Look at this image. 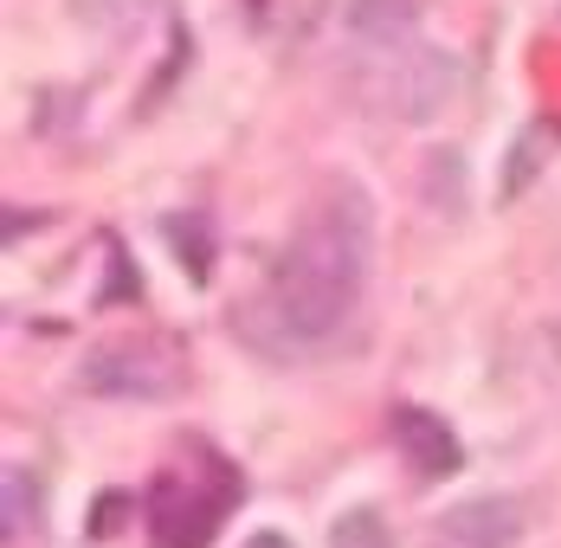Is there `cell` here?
Listing matches in <instances>:
<instances>
[{
	"label": "cell",
	"mask_w": 561,
	"mask_h": 548,
	"mask_svg": "<svg viewBox=\"0 0 561 548\" xmlns=\"http://www.w3.org/2000/svg\"><path fill=\"white\" fill-rule=\"evenodd\" d=\"M33 529H39V478L26 465H7L0 471V536L13 548V543H26Z\"/></svg>",
	"instance_id": "8"
},
{
	"label": "cell",
	"mask_w": 561,
	"mask_h": 548,
	"mask_svg": "<svg viewBox=\"0 0 561 548\" xmlns=\"http://www.w3.org/2000/svg\"><path fill=\"white\" fill-rule=\"evenodd\" d=\"M239 548H297L290 536H278V529H259V536H245Z\"/></svg>",
	"instance_id": "11"
},
{
	"label": "cell",
	"mask_w": 561,
	"mask_h": 548,
	"mask_svg": "<svg viewBox=\"0 0 561 548\" xmlns=\"http://www.w3.org/2000/svg\"><path fill=\"white\" fill-rule=\"evenodd\" d=\"M375 265V207L355 181H330L278 252L272 277L239 304V335L272 355V362H304L323 342H336Z\"/></svg>",
	"instance_id": "1"
},
{
	"label": "cell",
	"mask_w": 561,
	"mask_h": 548,
	"mask_svg": "<svg viewBox=\"0 0 561 548\" xmlns=\"http://www.w3.org/2000/svg\"><path fill=\"white\" fill-rule=\"evenodd\" d=\"M529 529V503L523 496H465V503H451L446 516L433 523V536L426 548H510L516 536Z\"/></svg>",
	"instance_id": "5"
},
{
	"label": "cell",
	"mask_w": 561,
	"mask_h": 548,
	"mask_svg": "<svg viewBox=\"0 0 561 548\" xmlns=\"http://www.w3.org/2000/svg\"><path fill=\"white\" fill-rule=\"evenodd\" d=\"M232 496H239V478L226 471L220 458L162 471V484H156V543L162 548H207Z\"/></svg>",
	"instance_id": "4"
},
{
	"label": "cell",
	"mask_w": 561,
	"mask_h": 548,
	"mask_svg": "<svg viewBox=\"0 0 561 548\" xmlns=\"http://www.w3.org/2000/svg\"><path fill=\"white\" fill-rule=\"evenodd\" d=\"M556 349H561V323H556Z\"/></svg>",
	"instance_id": "12"
},
{
	"label": "cell",
	"mask_w": 561,
	"mask_h": 548,
	"mask_svg": "<svg viewBox=\"0 0 561 548\" xmlns=\"http://www.w3.org/2000/svg\"><path fill=\"white\" fill-rule=\"evenodd\" d=\"M393 445L407 452V465L420 471V478H451L458 471V438L439 413H426V407H393Z\"/></svg>",
	"instance_id": "6"
},
{
	"label": "cell",
	"mask_w": 561,
	"mask_h": 548,
	"mask_svg": "<svg viewBox=\"0 0 561 548\" xmlns=\"http://www.w3.org/2000/svg\"><path fill=\"white\" fill-rule=\"evenodd\" d=\"M156 7H162V0H71L78 26H91L98 39H129V33H142Z\"/></svg>",
	"instance_id": "9"
},
{
	"label": "cell",
	"mask_w": 561,
	"mask_h": 548,
	"mask_svg": "<svg viewBox=\"0 0 561 548\" xmlns=\"http://www.w3.org/2000/svg\"><path fill=\"white\" fill-rule=\"evenodd\" d=\"M348 91L355 104L388 116V123H433L439 110L458 104L465 91V65L446 46L426 39H400V46H362L348 65Z\"/></svg>",
	"instance_id": "2"
},
{
	"label": "cell",
	"mask_w": 561,
	"mask_h": 548,
	"mask_svg": "<svg viewBox=\"0 0 561 548\" xmlns=\"http://www.w3.org/2000/svg\"><path fill=\"white\" fill-rule=\"evenodd\" d=\"M336 548H393V543H388V529H381L375 510H348L336 523Z\"/></svg>",
	"instance_id": "10"
},
{
	"label": "cell",
	"mask_w": 561,
	"mask_h": 548,
	"mask_svg": "<svg viewBox=\"0 0 561 548\" xmlns=\"http://www.w3.org/2000/svg\"><path fill=\"white\" fill-rule=\"evenodd\" d=\"M426 0H348V33L355 46H400L413 39Z\"/></svg>",
	"instance_id": "7"
},
{
	"label": "cell",
	"mask_w": 561,
	"mask_h": 548,
	"mask_svg": "<svg viewBox=\"0 0 561 548\" xmlns=\"http://www.w3.org/2000/svg\"><path fill=\"white\" fill-rule=\"evenodd\" d=\"M187 381L181 349L162 335H123V342H98L78 362V387L104 393V400H174Z\"/></svg>",
	"instance_id": "3"
}]
</instances>
